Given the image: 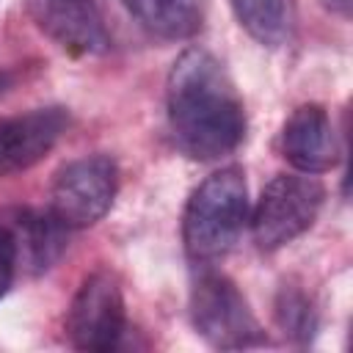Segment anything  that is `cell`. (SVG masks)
<instances>
[{
  "instance_id": "3",
  "label": "cell",
  "mask_w": 353,
  "mask_h": 353,
  "mask_svg": "<svg viewBox=\"0 0 353 353\" xmlns=\"http://www.w3.org/2000/svg\"><path fill=\"white\" fill-rule=\"evenodd\" d=\"M325 188L314 174H276L248 212L254 243L276 251L301 237L320 215Z\"/></svg>"
},
{
  "instance_id": "14",
  "label": "cell",
  "mask_w": 353,
  "mask_h": 353,
  "mask_svg": "<svg viewBox=\"0 0 353 353\" xmlns=\"http://www.w3.org/2000/svg\"><path fill=\"white\" fill-rule=\"evenodd\" d=\"M17 265H19V251H17L14 232L8 226H0V298L11 290Z\"/></svg>"
},
{
  "instance_id": "8",
  "label": "cell",
  "mask_w": 353,
  "mask_h": 353,
  "mask_svg": "<svg viewBox=\"0 0 353 353\" xmlns=\"http://www.w3.org/2000/svg\"><path fill=\"white\" fill-rule=\"evenodd\" d=\"M66 127L69 110L61 105L33 108L0 121V176L19 174L44 160V154L52 152Z\"/></svg>"
},
{
  "instance_id": "9",
  "label": "cell",
  "mask_w": 353,
  "mask_h": 353,
  "mask_svg": "<svg viewBox=\"0 0 353 353\" xmlns=\"http://www.w3.org/2000/svg\"><path fill=\"white\" fill-rule=\"evenodd\" d=\"M281 152L301 174L331 171L339 160V141L334 124L320 105H301L290 113L281 130Z\"/></svg>"
},
{
  "instance_id": "12",
  "label": "cell",
  "mask_w": 353,
  "mask_h": 353,
  "mask_svg": "<svg viewBox=\"0 0 353 353\" xmlns=\"http://www.w3.org/2000/svg\"><path fill=\"white\" fill-rule=\"evenodd\" d=\"M11 232L17 240L19 259H28V265H33L36 270H47L63 251L66 226H61L50 212L47 215L22 212Z\"/></svg>"
},
{
  "instance_id": "13",
  "label": "cell",
  "mask_w": 353,
  "mask_h": 353,
  "mask_svg": "<svg viewBox=\"0 0 353 353\" xmlns=\"http://www.w3.org/2000/svg\"><path fill=\"white\" fill-rule=\"evenodd\" d=\"M276 323L284 331V336H290L298 345H306L317 331V314L306 292L284 284L276 298Z\"/></svg>"
},
{
  "instance_id": "7",
  "label": "cell",
  "mask_w": 353,
  "mask_h": 353,
  "mask_svg": "<svg viewBox=\"0 0 353 353\" xmlns=\"http://www.w3.org/2000/svg\"><path fill=\"white\" fill-rule=\"evenodd\" d=\"M25 11L44 36L72 55L110 50V33L94 0H25Z\"/></svg>"
},
{
  "instance_id": "5",
  "label": "cell",
  "mask_w": 353,
  "mask_h": 353,
  "mask_svg": "<svg viewBox=\"0 0 353 353\" xmlns=\"http://www.w3.org/2000/svg\"><path fill=\"white\" fill-rule=\"evenodd\" d=\"M119 190V165L108 154L66 163L50 190V215L66 229H85L108 215Z\"/></svg>"
},
{
  "instance_id": "6",
  "label": "cell",
  "mask_w": 353,
  "mask_h": 353,
  "mask_svg": "<svg viewBox=\"0 0 353 353\" xmlns=\"http://www.w3.org/2000/svg\"><path fill=\"white\" fill-rule=\"evenodd\" d=\"M127 331L121 287L113 273H91L66 309V336L77 350H113Z\"/></svg>"
},
{
  "instance_id": "4",
  "label": "cell",
  "mask_w": 353,
  "mask_h": 353,
  "mask_svg": "<svg viewBox=\"0 0 353 353\" xmlns=\"http://www.w3.org/2000/svg\"><path fill=\"white\" fill-rule=\"evenodd\" d=\"M190 317L196 331L221 350L268 345V336L243 292L221 273H204L190 292Z\"/></svg>"
},
{
  "instance_id": "11",
  "label": "cell",
  "mask_w": 353,
  "mask_h": 353,
  "mask_svg": "<svg viewBox=\"0 0 353 353\" xmlns=\"http://www.w3.org/2000/svg\"><path fill=\"white\" fill-rule=\"evenodd\" d=\"M240 28L262 47H284L295 33L292 0H229Z\"/></svg>"
},
{
  "instance_id": "10",
  "label": "cell",
  "mask_w": 353,
  "mask_h": 353,
  "mask_svg": "<svg viewBox=\"0 0 353 353\" xmlns=\"http://www.w3.org/2000/svg\"><path fill=\"white\" fill-rule=\"evenodd\" d=\"M135 22L154 39L185 41L201 30L199 0H121Z\"/></svg>"
},
{
  "instance_id": "1",
  "label": "cell",
  "mask_w": 353,
  "mask_h": 353,
  "mask_svg": "<svg viewBox=\"0 0 353 353\" xmlns=\"http://www.w3.org/2000/svg\"><path fill=\"white\" fill-rule=\"evenodd\" d=\"M168 130L190 160H221L245 138V108L223 63L201 50H185L165 83Z\"/></svg>"
},
{
  "instance_id": "2",
  "label": "cell",
  "mask_w": 353,
  "mask_h": 353,
  "mask_svg": "<svg viewBox=\"0 0 353 353\" xmlns=\"http://www.w3.org/2000/svg\"><path fill=\"white\" fill-rule=\"evenodd\" d=\"M248 185L237 165L212 171L188 199L182 215V243L193 262L223 259L248 223Z\"/></svg>"
}]
</instances>
